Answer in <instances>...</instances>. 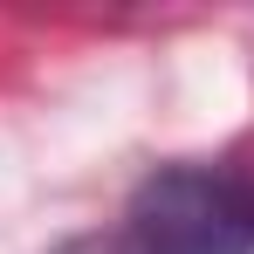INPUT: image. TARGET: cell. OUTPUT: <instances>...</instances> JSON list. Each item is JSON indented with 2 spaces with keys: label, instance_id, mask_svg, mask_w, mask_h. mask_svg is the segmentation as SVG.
Listing matches in <instances>:
<instances>
[{
  "label": "cell",
  "instance_id": "obj_1",
  "mask_svg": "<svg viewBox=\"0 0 254 254\" xmlns=\"http://www.w3.org/2000/svg\"><path fill=\"white\" fill-rule=\"evenodd\" d=\"M137 254H254V179L227 165H158L124 206Z\"/></svg>",
  "mask_w": 254,
  "mask_h": 254
}]
</instances>
